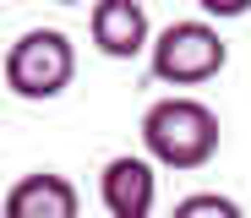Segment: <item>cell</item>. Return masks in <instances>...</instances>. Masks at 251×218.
<instances>
[{"mask_svg":"<svg viewBox=\"0 0 251 218\" xmlns=\"http://www.w3.org/2000/svg\"><path fill=\"white\" fill-rule=\"evenodd\" d=\"M0 76H6V87L22 104H50L76 76V44L60 27H27L11 38L6 60H0Z\"/></svg>","mask_w":251,"mask_h":218,"instance_id":"cell-2","label":"cell"},{"mask_svg":"<svg viewBox=\"0 0 251 218\" xmlns=\"http://www.w3.org/2000/svg\"><path fill=\"white\" fill-rule=\"evenodd\" d=\"M229 60V44L219 27H207L202 17H186V22H170L158 38H153V49H148V66L158 82H170V87H197V82H213Z\"/></svg>","mask_w":251,"mask_h":218,"instance_id":"cell-3","label":"cell"},{"mask_svg":"<svg viewBox=\"0 0 251 218\" xmlns=\"http://www.w3.org/2000/svg\"><path fill=\"white\" fill-rule=\"evenodd\" d=\"M76 213H82V196L55 169H33L6 191V218H76Z\"/></svg>","mask_w":251,"mask_h":218,"instance_id":"cell-6","label":"cell"},{"mask_svg":"<svg viewBox=\"0 0 251 218\" xmlns=\"http://www.w3.org/2000/svg\"><path fill=\"white\" fill-rule=\"evenodd\" d=\"M170 218H246V213H240V202H229L219 191H191V196L175 202Z\"/></svg>","mask_w":251,"mask_h":218,"instance_id":"cell-7","label":"cell"},{"mask_svg":"<svg viewBox=\"0 0 251 218\" xmlns=\"http://www.w3.org/2000/svg\"><path fill=\"white\" fill-rule=\"evenodd\" d=\"M88 33L104 60H137L142 49H153V22L137 0H99L88 17Z\"/></svg>","mask_w":251,"mask_h":218,"instance_id":"cell-5","label":"cell"},{"mask_svg":"<svg viewBox=\"0 0 251 218\" xmlns=\"http://www.w3.org/2000/svg\"><path fill=\"white\" fill-rule=\"evenodd\" d=\"M219 137H224L219 115L202 98H191V93H170V98L148 104V115H142V153L158 169H202V164H213Z\"/></svg>","mask_w":251,"mask_h":218,"instance_id":"cell-1","label":"cell"},{"mask_svg":"<svg viewBox=\"0 0 251 218\" xmlns=\"http://www.w3.org/2000/svg\"><path fill=\"white\" fill-rule=\"evenodd\" d=\"M99 202L109 218H153L158 207V164L148 153H115L99 174Z\"/></svg>","mask_w":251,"mask_h":218,"instance_id":"cell-4","label":"cell"}]
</instances>
